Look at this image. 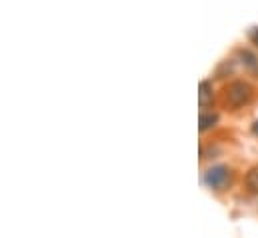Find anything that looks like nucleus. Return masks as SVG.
Here are the masks:
<instances>
[{
  "instance_id": "6e6552de",
  "label": "nucleus",
  "mask_w": 258,
  "mask_h": 238,
  "mask_svg": "<svg viewBox=\"0 0 258 238\" xmlns=\"http://www.w3.org/2000/svg\"><path fill=\"white\" fill-rule=\"evenodd\" d=\"M252 132H254V134L258 136V120L254 122V124H252Z\"/></svg>"
},
{
  "instance_id": "20e7f679",
  "label": "nucleus",
  "mask_w": 258,
  "mask_h": 238,
  "mask_svg": "<svg viewBox=\"0 0 258 238\" xmlns=\"http://www.w3.org/2000/svg\"><path fill=\"white\" fill-rule=\"evenodd\" d=\"M238 58L242 62V66L248 70V72H252V74H258V58L250 52V50H246V48H240L238 52Z\"/></svg>"
},
{
  "instance_id": "423d86ee",
  "label": "nucleus",
  "mask_w": 258,
  "mask_h": 238,
  "mask_svg": "<svg viewBox=\"0 0 258 238\" xmlns=\"http://www.w3.org/2000/svg\"><path fill=\"white\" fill-rule=\"evenodd\" d=\"M244 182H246V188H248L250 192H258V166H254V168L248 170V174H246Z\"/></svg>"
},
{
  "instance_id": "7ed1b4c3",
  "label": "nucleus",
  "mask_w": 258,
  "mask_h": 238,
  "mask_svg": "<svg viewBox=\"0 0 258 238\" xmlns=\"http://www.w3.org/2000/svg\"><path fill=\"white\" fill-rule=\"evenodd\" d=\"M214 100V92H212V84L208 80H202L198 86V102L202 108H206L208 104H212Z\"/></svg>"
},
{
  "instance_id": "39448f33",
  "label": "nucleus",
  "mask_w": 258,
  "mask_h": 238,
  "mask_svg": "<svg viewBox=\"0 0 258 238\" xmlns=\"http://www.w3.org/2000/svg\"><path fill=\"white\" fill-rule=\"evenodd\" d=\"M216 122H218V114H214V112H202L200 118H198V128H200V132H204V130L212 128Z\"/></svg>"
},
{
  "instance_id": "f03ea898",
  "label": "nucleus",
  "mask_w": 258,
  "mask_h": 238,
  "mask_svg": "<svg viewBox=\"0 0 258 238\" xmlns=\"http://www.w3.org/2000/svg\"><path fill=\"white\" fill-rule=\"evenodd\" d=\"M228 176H230V170H228L226 166L218 164V166H212V168H208V170H206V174H204V182H206L210 188L220 190V188H224V186H226Z\"/></svg>"
},
{
  "instance_id": "0eeeda50",
  "label": "nucleus",
  "mask_w": 258,
  "mask_h": 238,
  "mask_svg": "<svg viewBox=\"0 0 258 238\" xmlns=\"http://www.w3.org/2000/svg\"><path fill=\"white\" fill-rule=\"evenodd\" d=\"M250 38H252V42L256 44V48H258V28L254 30V32H252V34H250Z\"/></svg>"
},
{
  "instance_id": "f257e3e1",
  "label": "nucleus",
  "mask_w": 258,
  "mask_h": 238,
  "mask_svg": "<svg viewBox=\"0 0 258 238\" xmlns=\"http://www.w3.org/2000/svg\"><path fill=\"white\" fill-rule=\"evenodd\" d=\"M252 96V88L248 82H242V80H236V82H230L228 88H226V104L230 108H240L244 106Z\"/></svg>"
}]
</instances>
